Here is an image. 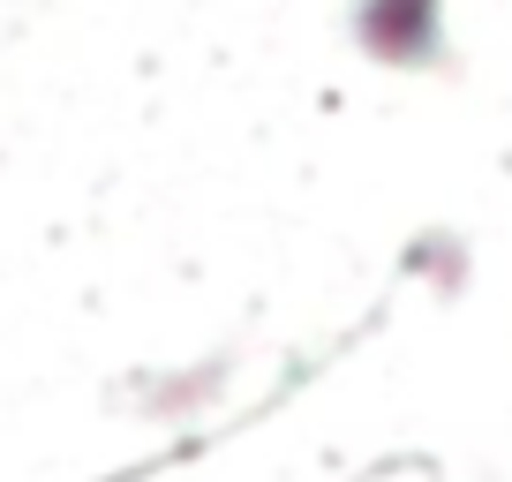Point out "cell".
I'll list each match as a JSON object with an SVG mask.
<instances>
[{"label":"cell","instance_id":"cell-1","mask_svg":"<svg viewBox=\"0 0 512 482\" xmlns=\"http://www.w3.org/2000/svg\"><path fill=\"white\" fill-rule=\"evenodd\" d=\"M347 38L384 68H445V0H354Z\"/></svg>","mask_w":512,"mask_h":482}]
</instances>
